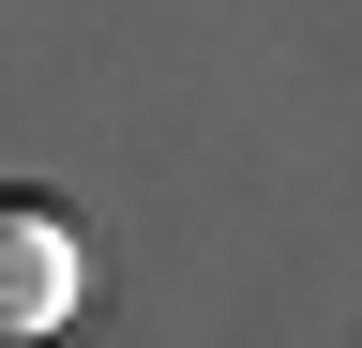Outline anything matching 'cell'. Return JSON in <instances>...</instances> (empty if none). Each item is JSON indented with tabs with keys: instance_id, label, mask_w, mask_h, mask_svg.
Instances as JSON below:
<instances>
[{
	"instance_id": "6da1fadb",
	"label": "cell",
	"mask_w": 362,
	"mask_h": 348,
	"mask_svg": "<svg viewBox=\"0 0 362 348\" xmlns=\"http://www.w3.org/2000/svg\"><path fill=\"white\" fill-rule=\"evenodd\" d=\"M76 288H90V257H76V228L45 197H0V348H45L76 318Z\"/></svg>"
}]
</instances>
